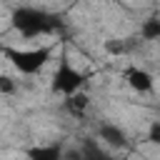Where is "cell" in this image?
I'll list each match as a JSON object with an SVG mask.
<instances>
[{"instance_id": "obj_1", "label": "cell", "mask_w": 160, "mask_h": 160, "mask_svg": "<svg viewBox=\"0 0 160 160\" xmlns=\"http://www.w3.org/2000/svg\"><path fill=\"white\" fill-rule=\"evenodd\" d=\"M10 25L20 32V38L32 40V38H42V35H52L60 30V18L42 10V8H32V5H20L12 10L10 15Z\"/></svg>"}, {"instance_id": "obj_2", "label": "cell", "mask_w": 160, "mask_h": 160, "mask_svg": "<svg viewBox=\"0 0 160 160\" xmlns=\"http://www.w3.org/2000/svg\"><path fill=\"white\" fill-rule=\"evenodd\" d=\"M50 48H2V55L20 75H35L50 60Z\"/></svg>"}, {"instance_id": "obj_3", "label": "cell", "mask_w": 160, "mask_h": 160, "mask_svg": "<svg viewBox=\"0 0 160 160\" xmlns=\"http://www.w3.org/2000/svg\"><path fill=\"white\" fill-rule=\"evenodd\" d=\"M85 82H88V75H85L82 70H78V68L70 62L68 55H62L60 62H58V68H55V72H52L50 90H52L55 95H72V92L82 90Z\"/></svg>"}, {"instance_id": "obj_4", "label": "cell", "mask_w": 160, "mask_h": 160, "mask_svg": "<svg viewBox=\"0 0 160 160\" xmlns=\"http://www.w3.org/2000/svg\"><path fill=\"white\" fill-rule=\"evenodd\" d=\"M125 82H128L135 92H140V95H148V92H152V88H155V78H152L148 70H142V68H128V70H125Z\"/></svg>"}, {"instance_id": "obj_5", "label": "cell", "mask_w": 160, "mask_h": 160, "mask_svg": "<svg viewBox=\"0 0 160 160\" xmlns=\"http://www.w3.org/2000/svg\"><path fill=\"white\" fill-rule=\"evenodd\" d=\"M98 140L110 145V148H125L128 145V132L115 122H100L98 125Z\"/></svg>"}, {"instance_id": "obj_6", "label": "cell", "mask_w": 160, "mask_h": 160, "mask_svg": "<svg viewBox=\"0 0 160 160\" xmlns=\"http://www.w3.org/2000/svg\"><path fill=\"white\" fill-rule=\"evenodd\" d=\"M88 105H90V98H88V92H82V90H78V92H72V95H65V110H68L75 120H82V118H85Z\"/></svg>"}, {"instance_id": "obj_7", "label": "cell", "mask_w": 160, "mask_h": 160, "mask_svg": "<svg viewBox=\"0 0 160 160\" xmlns=\"http://www.w3.org/2000/svg\"><path fill=\"white\" fill-rule=\"evenodd\" d=\"M140 38L142 40H160V18L158 15L140 22Z\"/></svg>"}, {"instance_id": "obj_8", "label": "cell", "mask_w": 160, "mask_h": 160, "mask_svg": "<svg viewBox=\"0 0 160 160\" xmlns=\"http://www.w3.org/2000/svg\"><path fill=\"white\" fill-rule=\"evenodd\" d=\"M28 155H30V158H38V160H55V158H60V145H50V148H30Z\"/></svg>"}, {"instance_id": "obj_9", "label": "cell", "mask_w": 160, "mask_h": 160, "mask_svg": "<svg viewBox=\"0 0 160 160\" xmlns=\"http://www.w3.org/2000/svg\"><path fill=\"white\" fill-rule=\"evenodd\" d=\"M0 92H5V95L15 92V82H12L8 75H0Z\"/></svg>"}, {"instance_id": "obj_10", "label": "cell", "mask_w": 160, "mask_h": 160, "mask_svg": "<svg viewBox=\"0 0 160 160\" xmlns=\"http://www.w3.org/2000/svg\"><path fill=\"white\" fill-rule=\"evenodd\" d=\"M150 140H152V142H160V120H155V122L150 125Z\"/></svg>"}]
</instances>
